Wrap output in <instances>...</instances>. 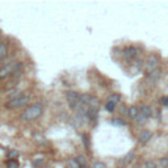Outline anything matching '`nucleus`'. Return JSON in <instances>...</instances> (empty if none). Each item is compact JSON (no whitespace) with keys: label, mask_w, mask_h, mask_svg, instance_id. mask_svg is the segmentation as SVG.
<instances>
[{"label":"nucleus","mask_w":168,"mask_h":168,"mask_svg":"<svg viewBox=\"0 0 168 168\" xmlns=\"http://www.w3.org/2000/svg\"><path fill=\"white\" fill-rule=\"evenodd\" d=\"M83 143H84V146H85V148H89V138H88V135H83Z\"/></svg>","instance_id":"nucleus-18"},{"label":"nucleus","mask_w":168,"mask_h":168,"mask_svg":"<svg viewBox=\"0 0 168 168\" xmlns=\"http://www.w3.org/2000/svg\"><path fill=\"white\" fill-rule=\"evenodd\" d=\"M7 53H8V49L4 43H0V62L7 57Z\"/></svg>","instance_id":"nucleus-11"},{"label":"nucleus","mask_w":168,"mask_h":168,"mask_svg":"<svg viewBox=\"0 0 168 168\" xmlns=\"http://www.w3.org/2000/svg\"><path fill=\"white\" fill-rule=\"evenodd\" d=\"M121 168H122V167H121Z\"/></svg>","instance_id":"nucleus-24"},{"label":"nucleus","mask_w":168,"mask_h":168,"mask_svg":"<svg viewBox=\"0 0 168 168\" xmlns=\"http://www.w3.org/2000/svg\"><path fill=\"white\" fill-rule=\"evenodd\" d=\"M68 167L70 168H84V167H82V164L78 162L76 158H75V159H70V160H68Z\"/></svg>","instance_id":"nucleus-12"},{"label":"nucleus","mask_w":168,"mask_h":168,"mask_svg":"<svg viewBox=\"0 0 168 168\" xmlns=\"http://www.w3.org/2000/svg\"><path fill=\"white\" fill-rule=\"evenodd\" d=\"M8 168H19V163L16 160H11L8 163Z\"/></svg>","instance_id":"nucleus-20"},{"label":"nucleus","mask_w":168,"mask_h":168,"mask_svg":"<svg viewBox=\"0 0 168 168\" xmlns=\"http://www.w3.org/2000/svg\"><path fill=\"white\" fill-rule=\"evenodd\" d=\"M137 54H138V51H137V49L133 46H129L124 50V57L127 61H134L137 58Z\"/></svg>","instance_id":"nucleus-6"},{"label":"nucleus","mask_w":168,"mask_h":168,"mask_svg":"<svg viewBox=\"0 0 168 168\" xmlns=\"http://www.w3.org/2000/svg\"><path fill=\"white\" fill-rule=\"evenodd\" d=\"M160 103H162V105H164V106H168V97H167V96L162 97V99H160Z\"/></svg>","instance_id":"nucleus-22"},{"label":"nucleus","mask_w":168,"mask_h":168,"mask_svg":"<svg viewBox=\"0 0 168 168\" xmlns=\"http://www.w3.org/2000/svg\"><path fill=\"white\" fill-rule=\"evenodd\" d=\"M158 64H159V59L156 55H150V57L147 58V62H146V71L147 74H150V72H152L154 70L158 68Z\"/></svg>","instance_id":"nucleus-5"},{"label":"nucleus","mask_w":168,"mask_h":168,"mask_svg":"<svg viewBox=\"0 0 168 168\" xmlns=\"http://www.w3.org/2000/svg\"><path fill=\"white\" fill-rule=\"evenodd\" d=\"M113 124H114V125H120V126H122V125H125V122L122 121V120H120V118H116V120H113Z\"/></svg>","instance_id":"nucleus-23"},{"label":"nucleus","mask_w":168,"mask_h":168,"mask_svg":"<svg viewBox=\"0 0 168 168\" xmlns=\"http://www.w3.org/2000/svg\"><path fill=\"white\" fill-rule=\"evenodd\" d=\"M151 138H152V133L150 130H142L141 134H139V142L141 143H147Z\"/></svg>","instance_id":"nucleus-8"},{"label":"nucleus","mask_w":168,"mask_h":168,"mask_svg":"<svg viewBox=\"0 0 168 168\" xmlns=\"http://www.w3.org/2000/svg\"><path fill=\"white\" fill-rule=\"evenodd\" d=\"M92 168H105V164L101 162H96V163L92 164Z\"/></svg>","instance_id":"nucleus-21"},{"label":"nucleus","mask_w":168,"mask_h":168,"mask_svg":"<svg viewBox=\"0 0 168 168\" xmlns=\"http://www.w3.org/2000/svg\"><path fill=\"white\" fill-rule=\"evenodd\" d=\"M139 113H141V110H139V108H137V106H130V108L127 109V116H129V118L134 120V121L138 118Z\"/></svg>","instance_id":"nucleus-9"},{"label":"nucleus","mask_w":168,"mask_h":168,"mask_svg":"<svg viewBox=\"0 0 168 168\" xmlns=\"http://www.w3.org/2000/svg\"><path fill=\"white\" fill-rule=\"evenodd\" d=\"M160 166L163 167V168H168V158L160 159Z\"/></svg>","instance_id":"nucleus-19"},{"label":"nucleus","mask_w":168,"mask_h":168,"mask_svg":"<svg viewBox=\"0 0 168 168\" xmlns=\"http://www.w3.org/2000/svg\"><path fill=\"white\" fill-rule=\"evenodd\" d=\"M29 101H30V97L28 95H17L13 99H11L9 101H7L5 105L9 109H17V108H21V106L28 105Z\"/></svg>","instance_id":"nucleus-3"},{"label":"nucleus","mask_w":168,"mask_h":168,"mask_svg":"<svg viewBox=\"0 0 168 168\" xmlns=\"http://www.w3.org/2000/svg\"><path fill=\"white\" fill-rule=\"evenodd\" d=\"M133 159H134V152H129L126 156H124V159H121V162H122V163L127 164V163H130Z\"/></svg>","instance_id":"nucleus-15"},{"label":"nucleus","mask_w":168,"mask_h":168,"mask_svg":"<svg viewBox=\"0 0 168 168\" xmlns=\"http://www.w3.org/2000/svg\"><path fill=\"white\" fill-rule=\"evenodd\" d=\"M109 101L113 103V104H118V103L121 101V96H120V95H117V93H113V95H110V96H109Z\"/></svg>","instance_id":"nucleus-13"},{"label":"nucleus","mask_w":168,"mask_h":168,"mask_svg":"<svg viewBox=\"0 0 168 168\" xmlns=\"http://www.w3.org/2000/svg\"><path fill=\"white\" fill-rule=\"evenodd\" d=\"M114 108H116V104H113V103H110V101L106 103L105 109H106L108 112H113V110H114Z\"/></svg>","instance_id":"nucleus-16"},{"label":"nucleus","mask_w":168,"mask_h":168,"mask_svg":"<svg viewBox=\"0 0 168 168\" xmlns=\"http://www.w3.org/2000/svg\"><path fill=\"white\" fill-rule=\"evenodd\" d=\"M145 168H156V163L152 160H148L145 163Z\"/></svg>","instance_id":"nucleus-17"},{"label":"nucleus","mask_w":168,"mask_h":168,"mask_svg":"<svg viewBox=\"0 0 168 168\" xmlns=\"http://www.w3.org/2000/svg\"><path fill=\"white\" fill-rule=\"evenodd\" d=\"M147 120H148V118H147L146 116H145V114L139 113V116H138V118L135 120V122H137L138 125H145V124L147 122Z\"/></svg>","instance_id":"nucleus-14"},{"label":"nucleus","mask_w":168,"mask_h":168,"mask_svg":"<svg viewBox=\"0 0 168 168\" xmlns=\"http://www.w3.org/2000/svg\"><path fill=\"white\" fill-rule=\"evenodd\" d=\"M66 99H67V103L68 105L71 106L72 109L76 110L78 106L80 104V99H82V95H79L78 92H74V91H68L66 93Z\"/></svg>","instance_id":"nucleus-4"},{"label":"nucleus","mask_w":168,"mask_h":168,"mask_svg":"<svg viewBox=\"0 0 168 168\" xmlns=\"http://www.w3.org/2000/svg\"><path fill=\"white\" fill-rule=\"evenodd\" d=\"M42 105L41 104H33L30 106H28L21 114V120L25 122H32L36 121L37 118H40L42 114Z\"/></svg>","instance_id":"nucleus-1"},{"label":"nucleus","mask_w":168,"mask_h":168,"mask_svg":"<svg viewBox=\"0 0 168 168\" xmlns=\"http://www.w3.org/2000/svg\"><path fill=\"white\" fill-rule=\"evenodd\" d=\"M160 75H162V71H160V68H156V70H154L152 72H150V74H147V79H148V82L150 83H156L159 80V78H160Z\"/></svg>","instance_id":"nucleus-7"},{"label":"nucleus","mask_w":168,"mask_h":168,"mask_svg":"<svg viewBox=\"0 0 168 168\" xmlns=\"http://www.w3.org/2000/svg\"><path fill=\"white\" fill-rule=\"evenodd\" d=\"M21 68V64L17 62H9L0 68V79H5V78L13 76L16 72H19Z\"/></svg>","instance_id":"nucleus-2"},{"label":"nucleus","mask_w":168,"mask_h":168,"mask_svg":"<svg viewBox=\"0 0 168 168\" xmlns=\"http://www.w3.org/2000/svg\"><path fill=\"white\" fill-rule=\"evenodd\" d=\"M139 110H141L142 114H145V116L147 117V118H150V117H152V109L150 108L148 105H143L139 108Z\"/></svg>","instance_id":"nucleus-10"}]
</instances>
